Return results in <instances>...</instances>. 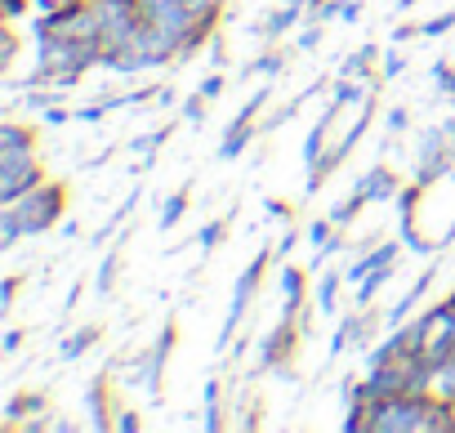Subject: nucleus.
Returning <instances> with one entry per match:
<instances>
[{
    "label": "nucleus",
    "instance_id": "nucleus-1",
    "mask_svg": "<svg viewBox=\"0 0 455 433\" xmlns=\"http://www.w3.org/2000/svg\"><path fill=\"white\" fill-rule=\"evenodd\" d=\"M68 210V183L59 179H41L36 188L19 192L14 201L0 205V251H14L23 237H41L50 233Z\"/></svg>",
    "mask_w": 455,
    "mask_h": 433
},
{
    "label": "nucleus",
    "instance_id": "nucleus-2",
    "mask_svg": "<svg viewBox=\"0 0 455 433\" xmlns=\"http://www.w3.org/2000/svg\"><path fill=\"white\" fill-rule=\"evenodd\" d=\"M366 406V433H428V411L433 393H397L384 402H362Z\"/></svg>",
    "mask_w": 455,
    "mask_h": 433
},
{
    "label": "nucleus",
    "instance_id": "nucleus-3",
    "mask_svg": "<svg viewBox=\"0 0 455 433\" xmlns=\"http://www.w3.org/2000/svg\"><path fill=\"white\" fill-rule=\"evenodd\" d=\"M411 326V349L424 357V362H442L455 353V291L446 300H437L424 317L406 322Z\"/></svg>",
    "mask_w": 455,
    "mask_h": 433
},
{
    "label": "nucleus",
    "instance_id": "nucleus-4",
    "mask_svg": "<svg viewBox=\"0 0 455 433\" xmlns=\"http://www.w3.org/2000/svg\"><path fill=\"white\" fill-rule=\"evenodd\" d=\"M277 255H273V246H259V255L242 269V277L233 282V300H228V313H223V326H219V349H233V340H237V331L246 326V313H251V304H255V295H259V286H264V269L273 264Z\"/></svg>",
    "mask_w": 455,
    "mask_h": 433
},
{
    "label": "nucleus",
    "instance_id": "nucleus-5",
    "mask_svg": "<svg viewBox=\"0 0 455 433\" xmlns=\"http://www.w3.org/2000/svg\"><path fill=\"white\" fill-rule=\"evenodd\" d=\"M170 353H174V322L161 326V335L134 357V366L125 371L121 384H134L143 393V402H161V384H165V366H170Z\"/></svg>",
    "mask_w": 455,
    "mask_h": 433
},
{
    "label": "nucleus",
    "instance_id": "nucleus-6",
    "mask_svg": "<svg viewBox=\"0 0 455 433\" xmlns=\"http://www.w3.org/2000/svg\"><path fill=\"white\" fill-rule=\"evenodd\" d=\"M268 103H273V81H268L264 90H255V99L233 116V125H228V134H223V143H219V161H237V156L255 143V134L264 130V125H259V112H264Z\"/></svg>",
    "mask_w": 455,
    "mask_h": 433
},
{
    "label": "nucleus",
    "instance_id": "nucleus-7",
    "mask_svg": "<svg viewBox=\"0 0 455 433\" xmlns=\"http://www.w3.org/2000/svg\"><path fill=\"white\" fill-rule=\"evenodd\" d=\"M41 179H50L45 165H41V148H32V152H0V205L14 201L28 188H36Z\"/></svg>",
    "mask_w": 455,
    "mask_h": 433
},
{
    "label": "nucleus",
    "instance_id": "nucleus-8",
    "mask_svg": "<svg viewBox=\"0 0 455 433\" xmlns=\"http://www.w3.org/2000/svg\"><path fill=\"white\" fill-rule=\"evenodd\" d=\"M50 424V397L28 389V393H14L10 406H5V429L10 433H45Z\"/></svg>",
    "mask_w": 455,
    "mask_h": 433
},
{
    "label": "nucleus",
    "instance_id": "nucleus-9",
    "mask_svg": "<svg viewBox=\"0 0 455 433\" xmlns=\"http://www.w3.org/2000/svg\"><path fill=\"white\" fill-rule=\"evenodd\" d=\"M299 335H308L295 317H282L264 340H259V366L264 371H282L291 357H295V349H299Z\"/></svg>",
    "mask_w": 455,
    "mask_h": 433
},
{
    "label": "nucleus",
    "instance_id": "nucleus-10",
    "mask_svg": "<svg viewBox=\"0 0 455 433\" xmlns=\"http://www.w3.org/2000/svg\"><path fill=\"white\" fill-rule=\"evenodd\" d=\"M353 188H357L371 205H379V201H397V196H402V179H397L393 165H384V161H375L371 170H362Z\"/></svg>",
    "mask_w": 455,
    "mask_h": 433
},
{
    "label": "nucleus",
    "instance_id": "nucleus-11",
    "mask_svg": "<svg viewBox=\"0 0 455 433\" xmlns=\"http://www.w3.org/2000/svg\"><path fill=\"white\" fill-rule=\"evenodd\" d=\"M277 286H282V317H295V322H299V313L313 304V300H308V273L282 260V269H277Z\"/></svg>",
    "mask_w": 455,
    "mask_h": 433
},
{
    "label": "nucleus",
    "instance_id": "nucleus-12",
    "mask_svg": "<svg viewBox=\"0 0 455 433\" xmlns=\"http://www.w3.org/2000/svg\"><path fill=\"white\" fill-rule=\"evenodd\" d=\"M108 371H112V366H103V371H99V375L85 384V411H90V429H99V433H103V429H112V415H116V406H108V384H112V380H108Z\"/></svg>",
    "mask_w": 455,
    "mask_h": 433
},
{
    "label": "nucleus",
    "instance_id": "nucleus-13",
    "mask_svg": "<svg viewBox=\"0 0 455 433\" xmlns=\"http://www.w3.org/2000/svg\"><path fill=\"white\" fill-rule=\"evenodd\" d=\"M304 14H308V10H299V5H291V0H282L273 14H264V23H255V36H264V41H282Z\"/></svg>",
    "mask_w": 455,
    "mask_h": 433
},
{
    "label": "nucleus",
    "instance_id": "nucleus-14",
    "mask_svg": "<svg viewBox=\"0 0 455 433\" xmlns=\"http://www.w3.org/2000/svg\"><path fill=\"white\" fill-rule=\"evenodd\" d=\"M433 277H437V264H428V269H424V273L415 277V286H411V291H406V295H402V300H397V304H393L388 313H384V322H388V326H402V322L411 317V309L419 304V295H424V291L433 286Z\"/></svg>",
    "mask_w": 455,
    "mask_h": 433
},
{
    "label": "nucleus",
    "instance_id": "nucleus-15",
    "mask_svg": "<svg viewBox=\"0 0 455 433\" xmlns=\"http://www.w3.org/2000/svg\"><path fill=\"white\" fill-rule=\"evenodd\" d=\"M286 68H291V50H286V45H277V41H268V50H264L259 59H251V63H246V76H268V81H277Z\"/></svg>",
    "mask_w": 455,
    "mask_h": 433
},
{
    "label": "nucleus",
    "instance_id": "nucleus-16",
    "mask_svg": "<svg viewBox=\"0 0 455 433\" xmlns=\"http://www.w3.org/2000/svg\"><path fill=\"white\" fill-rule=\"evenodd\" d=\"M379 54L384 50H375V45H362V50H353L348 59H344V68H339V76H353V81H379Z\"/></svg>",
    "mask_w": 455,
    "mask_h": 433
},
{
    "label": "nucleus",
    "instance_id": "nucleus-17",
    "mask_svg": "<svg viewBox=\"0 0 455 433\" xmlns=\"http://www.w3.org/2000/svg\"><path fill=\"white\" fill-rule=\"evenodd\" d=\"M121 246H125V233H116L112 251L99 260V273H94V291H99V295H112V286H116V277H121Z\"/></svg>",
    "mask_w": 455,
    "mask_h": 433
},
{
    "label": "nucleus",
    "instance_id": "nucleus-18",
    "mask_svg": "<svg viewBox=\"0 0 455 433\" xmlns=\"http://www.w3.org/2000/svg\"><path fill=\"white\" fill-rule=\"evenodd\" d=\"M32 148H36V125H23V121L0 125V152H32Z\"/></svg>",
    "mask_w": 455,
    "mask_h": 433
},
{
    "label": "nucleus",
    "instance_id": "nucleus-19",
    "mask_svg": "<svg viewBox=\"0 0 455 433\" xmlns=\"http://www.w3.org/2000/svg\"><path fill=\"white\" fill-rule=\"evenodd\" d=\"M165 139H170V125H156V130H148V134H134V139H130V152L143 161V170H148V165H156V152L165 148Z\"/></svg>",
    "mask_w": 455,
    "mask_h": 433
},
{
    "label": "nucleus",
    "instance_id": "nucleus-20",
    "mask_svg": "<svg viewBox=\"0 0 455 433\" xmlns=\"http://www.w3.org/2000/svg\"><path fill=\"white\" fill-rule=\"evenodd\" d=\"M339 286H348V282H344V273H331V269H326V273H322V282H317V291H313V304H317V313H322V317H331V313L339 309Z\"/></svg>",
    "mask_w": 455,
    "mask_h": 433
},
{
    "label": "nucleus",
    "instance_id": "nucleus-21",
    "mask_svg": "<svg viewBox=\"0 0 455 433\" xmlns=\"http://www.w3.org/2000/svg\"><path fill=\"white\" fill-rule=\"evenodd\" d=\"M99 335H103L99 326H76V331H72V335L59 344V357H63V362H81V357H85V353L99 344Z\"/></svg>",
    "mask_w": 455,
    "mask_h": 433
},
{
    "label": "nucleus",
    "instance_id": "nucleus-22",
    "mask_svg": "<svg viewBox=\"0 0 455 433\" xmlns=\"http://www.w3.org/2000/svg\"><path fill=\"white\" fill-rule=\"evenodd\" d=\"M188 205H192V196H188V188H179V192H170L165 201H161V214H156V229L161 233H170L183 214H188Z\"/></svg>",
    "mask_w": 455,
    "mask_h": 433
},
{
    "label": "nucleus",
    "instance_id": "nucleus-23",
    "mask_svg": "<svg viewBox=\"0 0 455 433\" xmlns=\"http://www.w3.org/2000/svg\"><path fill=\"white\" fill-rule=\"evenodd\" d=\"M433 397L455 406V353L442 357V362H433Z\"/></svg>",
    "mask_w": 455,
    "mask_h": 433
},
{
    "label": "nucleus",
    "instance_id": "nucleus-24",
    "mask_svg": "<svg viewBox=\"0 0 455 433\" xmlns=\"http://www.w3.org/2000/svg\"><path fill=\"white\" fill-rule=\"evenodd\" d=\"M228 420H223V380L219 375H210L205 380V429H223Z\"/></svg>",
    "mask_w": 455,
    "mask_h": 433
},
{
    "label": "nucleus",
    "instance_id": "nucleus-25",
    "mask_svg": "<svg viewBox=\"0 0 455 433\" xmlns=\"http://www.w3.org/2000/svg\"><path fill=\"white\" fill-rule=\"evenodd\" d=\"M228 224H233V210H228V214H219V220H210L205 229H201V237H196V246L210 255L214 246H223V237H228Z\"/></svg>",
    "mask_w": 455,
    "mask_h": 433
},
{
    "label": "nucleus",
    "instance_id": "nucleus-26",
    "mask_svg": "<svg viewBox=\"0 0 455 433\" xmlns=\"http://www.w3.org/2000/svg\"><path fill=\"white\" fill-rule=\"evenodd\" d=\"M366 205H371V201H366V196H362V192H357V188H353V192H348V196H344V201H339V205H335V210H331V220H335V224H339V229H348V224H353V220H357V214H362V210H366Z\"/></svg>",
    "mask_w": 455,
    "mask_h": 433
},
{
    "label": "nucleus",
    "instance_id": "nucleus-27",
    "mask_svg": "<svg viewBox=\"0 0 455 433\" xmlns=\"http://www.w3.org/2000/svg\"><path fill=\"white\" fill-rule=\"evenodd\" d=\"M205 112H210V99L205 94H192V99L179 103V121L183 125H205Z\"/></svg>",
    "mask_w": 455,
    "mask_h": 433
},
{
    "label": "nucleus",
    "instance_id": "nucleus-28",
    "mask_svg": "<svg viewBox=\"0 0 455 433\" xmlns=\"http://www.w3.org/2000/svg\"><path fill=\"white\" fill-rule=\"evenodd\" d=\"M406 130H411V108H402V103H397V108L384 116V134H388V139H402Z\"/></svg>",
    "mask_w": 455,
    "mask_h": 433
},
{
    "label": "nucleus",
    "instance_id": "nucleus-29",
    "mask_svg": "<svg viewBox=\"0 0 455 433\" xmlns=\"http://www.w3.org/2000/svg\"><path fill=\"white\" fill-rule=\"evenodd\" d=\"M451 28H455V10H446V14H437V19H424V23H419V36L433 41V36H446Z\"/></svg>",
    "mask_w": 455,
    "mask_h": 433
},
{
    "label": "nucleus",
    "instance_id": "nucleus-30",
    "mask_svg": "<svg viewBox=\"0 0 455 433\" xmlns=\"http://www.w3.org/2000/svg\"><path fill=\"white\" fill-rule=\"evenodd\" d=\"M402 72H406V54H402V50H384V54H379V81L402 76Z\"/></svg>",
    "mask_w": 455,
    "mask_h": 433
},
{
    "label": "nucleus",
    "instance_id": "nucleus-31",
    "mask_svg": "<svg viewBox=\"0 0 455 433\" xmlns=\"http://www.w3.org/2000/svg\"><path fill=\"white\" fill-rule=\"evenodd\" d=\"M112 429H116V433H139V429H143V415H139L134 406H116Z\"/></svg>",
    "mask_w": 455,
    "mask_h": 433
},
{
    "label": "nucleus",
    "instance_id": "nucleus-32",
    "mask_svg": "<svg viewBox=\"0 0 455 433\" xmlns=\"http://www.w3.org/2000/svg\"><path fill=\"white\" fill-rule=\"evenodd\" d=\"M19 286H23V277H19V273H10L5 282H0V313H5V317L14 313V300H19Z\"/></svg>",
    "mask_w": 455,
    "mask_h": 433
},
{
    "label": "nucleus",
    "instance_id": "nucleus-33",
    "mask_svg": "<svg viewBox=\"0 0 455 433\" xmlns=\"http://www.w3.org/2000/svg\"><path fill=\"white\" fill-rule=\"evenodd\" d=\"M108 112H112V108H108V103L99 99V103H85V108H72V121H76V125H94V121H103Z\"/></svg>",
    "mask_w": 455,
    "mask_h": 433
},
{
    "label": "nucleus",
    "instance_id": "nucleus-34",
    "mask_svg": "<svg viewBox=\"0 0 455 433\" xmlns=\"http://www.w3.org/2000/svg\"><path fill=\"white\" fill-rule=\"evenodd\" d=\"M348 344H353V317H344V322L335 326V335H331V349H326V353H331V357H339Z\"/></svg>",
    "mask_w": 455,
    "mask_h": 433
},
{
    "label": "nucleus",
    "instance_id": "nucleus-35",
    "mask_svg": "<svg viewBox=\"0 0 455 433\" xmlns=\"http://www.w3.org/2000/svg\"><path fill=\"white\" fill-rule=\"evenodd\" d=\"M322 28H326V23H313V19H308V28L299 32V41H295V50H299V54H308V50H317V45H322Z\"/></svg>",
    "mask_w": 455,
    "mask_h": 433
},
{
    "label": "nucleus",
    "instance_id": "nucleus-36",
    "mask_svg": "<svg viewBox=\"0 0 455 433\" xmlns=\"http://www.w3.org/2000/svg\"><path fill=\"white\" fill-rule=\"evenodd\" d=\"M223 85H228V76H223V68H214V72H210V76H205V81L196 85V94H205V99L214 103V99L223 94Z\"/></svg>",
    "mask_w": 455,
    "mask_h": 433
},
{
    "label": "nucleus",
    "instance_id": "nucleus-37",
    "mask_svg": "<svg viewBox=\"0 0 455 433\" xmlns=\"http://www.w3.org/2000/svg\"><path fill=\"white\" fill-rule=\"evenodd\" d=\"M23 344H28V331L10 326V331H5V340H0V353H5V357H14V353H19Z\"/></svg>",
    "mask_w": 455,
    "mask_h": 433
},
{
    "label": "nucleus",
    "instance_id": "nucleus-38",
    "mask_svg": "<svg viewBox=\"0 0 455 433\" xmlns=\"http://www.w3.org/2000/svg\"><path fill=\"white\" fill-rule=\"evenodd\" d=\"M205 54H210V68H223V59H228V41H223V32H214V36H210Z\"/></svg>",
    "mask_w": 455,
    "mask_h": 433
},
{
    "label": "nucleus",
    "instance_id": "nucleus-39",
    "mask_svg": "<svg viewBox=\"0 0 455 433\" xmlns=\"http://www.w3.org/2000/svg\"><path fill=\"white\" fill-rule=\"evenodd\" d=\"M295 242H299V233H295V229H286V233H277V246H273V255H277V260H286V255L295 251Z\"/></svg>",
    "mask_w": 455,
    "mask_h": 433
},
{
    "label": "nucleus",
    "instance_id": "nucleus-40",
    "mask_svg": "<svg viewBox=\"0 0 455 433\" xmlns=\"http://www.w3.org/2000/svg\"><path fill=\"white\" fill-rule=\"evenodd\" d=\"M14 59H19V32L10 28V32H5V54H0V63H5V68H10Z\"/></svg>",
    "mask_w": 455,
    "mask_h": 433
},
{
    "label": "nucleus",
    "instance_id": "nucleus-41",
    "mask_svg": "<svg viewBox=\"0 0 455 433\" xmlns=\"http://www.w3.org/2000/svg\"><path fill=\"white\" fill-rule=\"evenodd\" d=\"M68 429H72L68 415H50V424H45V433H68Z\"/></svg>",
    "mask_w": 455,
    "mask_h": 433
},
{
    "label": "nucleus",
    "instance_id": "nucleus-42",
    "mask_svg": "<svg viewBox=\"0 0 455 433\" xmlns=\"http://www.w3.org/2000/svg\"><path fill=\"white\" fill-rule=\"evenodd\" d=\"M156 103L170 108V103H174V90H170V85H156Z\"/></svg>",
    "mask_w": 455,
    "mask_h": 433
},
{
    "label": "nucleus",
    "instance_id": "nucleus-43",
    "mask_svg": "<svg viewBox=\"0 0 455 433\" xmlns=\"http://www.w3.org/2000/svg\"><path fill=\"white\" fill-rule=\"evenodd\" d=\"M415 5V0H397V10H411Z\"/></svg>",
    "mask_w": 455,
    "mask_h": 433
}]
</instances>
